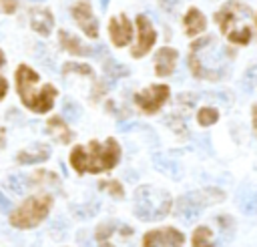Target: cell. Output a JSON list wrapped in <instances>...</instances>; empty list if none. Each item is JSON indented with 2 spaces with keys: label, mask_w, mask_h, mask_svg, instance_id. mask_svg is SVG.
<instances>
[{
  "label": "cell",
  "mask_w": 257,
  "mask_h": 247,
  "mask_svg": "<svg viewBox=\"0 0 257 247\" xmlns=\"http://www.w3.org/2000/svg\"><path fill=\"white\" fill-rule=\"evenodd\" d=\"M120 159V147L114 139L104 143L90 141L88 145L74 147L70 153V165L76 173H100L112 169Z\"/></svg>",
  "instance_id": "6da1fadb"
},
{
  "label": "cell",
  "mask_w": 257,
  "mask_h": 247,
  "mask_svg": "<svg viewBox=\"0 0 257 247\" xmlns=\"http://www.w3.org/2000/svg\"><path fill=\"white\" fill-rule=\"evenodd\" d=\"M16 86L22 102L34 112H46L52 108L56 98V88L52 84H40V76L26 64L16 70Z\"/></svg>",
  "instance_id": "7a4b0ae2"
},
{
  "label": "cell",
  "mask_w": 257,
  "mask_h": 247,
  "mask_svg": "<svg viewBox=\"0 0 257 247\" xmlns=\"http://www.w3.org/2000/svg\"><path fill=\"white\" fill-rule=\"evenodd\" d=\"M215 20L221 32L227 36V40L235 44H247L251 40V28H249L251 8L247 4L231 0L215 14Z\"/></svg>",
  "instance_id": "3957f363"
},
{
  "label": "cell",
  "mask_w": 257,
  "mask_h": 247,
  "mask_svg": "<svg viewBox=\"0 0 257 247\" xmlns=\"http://www.w3.org/2000/svg\"><path fill=\"white\" fill-rule=\"evenodd\" d=\"M135 215L143 221H159L171 211V195L163 189L143 185L135 191Z\"/></svg>",
  "instance_id": "277c9868"
},
{
  "label": "cell",
  "mask_w": 257,
  "mask_h": 247,
  "mask_svg": "<svg viewBox=\"0 0 257 247\" xmlns=\"http://www.w3.org/2000/svg\"><path fill=\"white\" fill-rule=\"evenodd\" d=\"M225 195L223 191L219 189H201V191H193V193H187L183 197L177 199V205H175V215L183 221V223H191L195 219L201 217V213L205 211L207 205L211 203H217L221 201Z\"/></svg>",
  "instance_id": "5b68a950"
},
{
  "label": "cell",
  "mask_w": 257,
  "mask_h": 247,
  "mask_svg": "<svg viewBox=\"0 0 257 247\" xmlns=\"http://www.w3.org/2000/svg\"><path fill=\"white\" fill-rule=\"evenodd\" d=\"M50 203L52 199L48 195H36L26 199L20 207H16L10 215V223L18 229H30L36 227L40 221L46 219L48 211H50Z\"/></svg>",
  "instance_id": "8992f818"
},
{
  "label": "cell",
  "mask_w": 257,
  "mask_h": 247,
  "mask_svg": "<svg viewBox=\"0 0 257 247\" xmlns=\"http://www.w3.org/2000/svg\"><path fill=\"white\" fill-rule=\"evenodd\" d=\"M169 98V86L167 84H153L149 88H145L143 92L135 94V102L141 106V110H145L147 114L157 112Z\"/></svg>",
  "instance_id": "52a82bcc"
},
{
  "label": "cell",
  "mask_w": 257,
  "mask_h": 247,
  "mask_svg": "<svg viewBox=\"0 0 257 247\" xmlns=\"http://www.w3.org/2000/svg\"><path fill=\"white\" fill-rule=\"evenodd\" d=\"M183 243H185L183 233L173 227L149 231L143 239V247H183Z\"/></svg>",
  "instance_id": "ba28073f"
},
{
  "label": "cell",
  "mask_w": 257,
  "mask_h": 247,
  "mask_svg": "<svg viewBox=\"0 0 257 247\" xmlns=\"http://www.w3.org/2000/svg\"><path fill=\"white\" fill-rule=\"evenodd\" d=\"M137 28H139V38H137V44L133 46L131 52H133L135 58H141V56H145L153 48V44L157 40V32H155L151 20L145 14L137 16Z\"/></svg>",
  "instance_id": "9c48e42d"
},
{
  "label": "cell",
  "mask_w": 257,
  "mask_h": 247,
  "mask_svg": "<svg viewBox=\"0 0 257 247\" xmlns=\"http://www.w3.org/2000/svg\"><path fill=\"white\" fill-rule=\"evenodd\" d=\"M70 12H72V18L76 20V24L82 28V32L88 38H96L98 36V20L94 18L92 8H90V4L86 0H78L70 8Z\"/></svg>",
  "instance_id": "30bf717a"
},
{
  "label": "cell",
  "mask_w": 257,
  "mask_h": 247,
  "mask_svg": "<svg viewBox=\"0 0 257 247\" xmlns=\"http://www.w3.org/2000/svg\"><path fill=\"white\" fill-rule=\"evenodd\" d=\"M108 34H110V40L114 46H126L133 38V26H131V20L120 14L116 18H110L108 22Z\"/></svg>",
  "instance_id": "8fae6325"
},
{
  "label": "cell",
  "mask_w": 257,
  "mask_h": 247,
  "mask_svg": "<svg viewBox=\"0 0 257 247\" xmlns=\"http://www.w3.org/2000/svg\"><path fill=\"white\" fill-rule=\"evenodd\" d=\"M177 58H179V52H177L175 48H169V46L161 48V50L157 52V56H155V72H157L159 76H169V74H173V70H175V66H177Z\"/></svg>",
  "instance_id": "7c38bea8"
},
{
  "label": "cell",
  "mask_w": 257,
  "mask_h": 247,
  "mask_svg": "<svg viewBox=\"0 0 257 247\" xmlns=\"http://www.w3.org/2000/svg\"><path fill=\"white\" fill-rule=\"evenodd\" d=\"M58 40H60V46H62L66 52H70V54H76V56L96 54V50H94V48L84 46V44H82L74 34H70V32H66V30H60V32H58Z\"/></svg>",
  "instance_id": "4fadbf2b"
},
{
  "label": "cell",
  "mask_w": 257,
  "mask_h": 247,
  "mask_svg": "<svg viewBox=\"0 0 257 247\" xmlns=\"http://www.w3.org/2000/svg\"><path fill=\"white\" fill-rule=\"evenodd\" d=\"M30 24L32 28L40 34V36H48L52 32V26H54V18H52V12L50 10H44V8H36L30 12Z\"/></svg>",
  "instance_id": "5bb4252c"
},
{
  "label": "cell",
  "mask_w": 257,
  "mask_h": 247,
  "mask_svg": "<svg viewBox=\"0 0 257 247\" xmlns=\"http://www.w3.org/2000/svg\"><path fill=\"white\" fill-rule=\"evenodd\" d=\"M50 157V147L48 145H42V143H36L32 145L30 149H24L18 153V163L22 165H34V163H42Z\"/></svg>",
  "instance_id": "9a60e30c"
},
{
  "label": "cell",
  "mask_w": 257,
  "mask_h": 247,
  "mask_svg": "<svg viewBox=\"0 0 257 247\" xmlns=\"http://www.w3.org/2000/svg\"><path fill=\"white\" fill-rule=\"evenodd\" d=\"M185 32L189 34V36H195V34H199V32H203L205 30V26H207V20H205V16L201 14V10H197V8H191V10H187V14H185Z\"/></svg>",
  "instance_id": "2e32d148"
},
{
  "label": "cell",
  "mask_w": 257,
  "mask_h": 247,
  "mask_svg": "<svg viewBox=\"0 0 257 247\" xmlns=\"http://www.w3.org/2000/svg\"><path fill=\"white\" fill-rule=\"evenodd\" d=\"M48 127V133L58 141V143H68L70 139H72V133H70V129L64 125V120L62 118H58V116H52L48 122H46Z\"/></svg>",
  "instance_id": "e0dca14e"
},
{
  "label": "cell",
  "mask_w": 257,
  "mask_h": 247,
  "mask_svg": "<svg viewBox=\"0 0 257 247\" xmlns=\"http://www.w3.org/2000/svg\"><path fill=\"white\" fill-rule=\"evenodd\" d=\"M213 231L209 227H197L193 231V247H215Z\"/></svg>",
  "instance_id": "ac0fdd59"
},
{
  "label": "cell",
  "mask_w": 257,
  "mask_h": 247,
  "mask_svg": "<svg viewBox=\"0 0 257 247\" xmlns=\"http://www.w3.org/2000/svg\"><path fill=\"white\" fill-rule=\"evenodd\" d=\"M118 225L116 223H112V221H106V223H100L98 227H96V243L100 245V247H112L110 243H108V237H112V231L116 229Z\"/></svg>",
  "instance_id": "d6986e66"
},
{
  "label": "cell",
  "mask_w": 257,
  "mask_h": 247,
  "mask_svg": "<svg viewBox=\"0 0 257 247\" xmlns=\"http://www.w3.org/2000/svg\"><path fill=\"white\" fill-rule=\"evenodd\" d=\"M104 74L110 78V80H116V78H122L128 74V68L116 60H106L104 62Z\"/></svg>",
  "instance_id": "ffe728a7"
},
{
  "label": "cell",
  "mask_w": 257,
  "mask_h": 247,
  "mask_svg": "<svg viewBox=\"0 0 257 247\" xmlns=\"http://www.w3.org/2000/svg\"><path fill=\"white\" fill-rule=\"evenodd\" d=\"M32 181H30V177H26V175H20V173H16V175H10L8 177V187L12 189V193H16V195H22L26 189H28V185H30Z\"/></svg>",
  "instance_id": "44dd1931"
},
{
  "label": "cell",
  "mask_w": 257,
  "mask_h": 247,
  "mask_svg": "<svg viewBox=\"0 0 257 247\" xmlns=\"http://www.w3.org/2000/svg\"><path fill=\"white\" fill-rule=\"evenodd\" d=\"M217 118H219V110H217L215 106H203V108L197 112V120H199V125H203V127L215 125Z\"/></svg>",
  "instance_id": "7402d4cb"
},
{
  "label": "cell",
  "mask_w": 257,
  "mask_h": 247,
  "mask_svg": "<svg viewBox=\"0 0 257 247\" xmlns=\"http://www.w3.org/2000/svg\"><path fill=\"white\" fill-rule=\"evenodd\" d=\"M255 86H257V64L249 66V68L245 70L243 78H241V88H243L247 94H249V92H253V90H255Z\"/></svg>",
  "instance_id": "603a6c76"
},
{
  "label": "cell",
  "mask_w": 257,
  "mask_h": 247,
  "mask_svg": "<svg viewBox=\"0 0 257 247\" xmlns=\"http://www.w3.org/2000/svg\"><path fill=\"white\" fill-rule=\"evenodd\" d=\"M241 205V211L247 213V215H257V191H251V193H245L239 201Z\"/></svg>",
  "instance_id": "cb8c5ba5"
},
{
  "label": "cell",
  "mask_w": 257,
  "mask_h": 247,
  "mask_svg": "<svg viewBox=\"0 0 257 247\" xmlns=\"http://www.w3.org/2000/svg\"><path fill=\"white\" fill-rule=\"evenodd\" d=\"M153 163H155V167H157V169H163V171H165V173H169L171 177H177V175H179V167H177V163L169 161L167 157L157 155V157L153 159Z\"/></svg>",
  "instance_id": "d4e9b609"
},
{
  "label": "cell",
  "mask_w": 257,
  "mask_h": 247,
  "mask_svg": "<svg viewBox=\"0 0 257 247\" xmlns=\"http://www.w3.org/2000/svg\"><path fill=\"white\" fill-rule=\"evenodd\" d=\"M62 114H64L68 120H78V116H80V106H78L74 100L66 98V100L62 102Z\"/></svg>",
  "instance_id": "484cf974"
},
{
  "label": "cell",
  "mask_w": 257,
  "mask_h": 247,
  "mask_svg": "<svg viewBox=\"0 0 257 247\" xmlns=\"http://www.w3.org/2000/svg\"><path fill=\"white\" fill-rule=\"evenodd\" d=\"M64 74H70V72H78V74H86L90 76L92 74V68L88 64H76V62H66L64 68H62Z\"/></svg>",
  "instance_id": "4316f807"
},
{
  "label": "cell",
  "mask_w": 257,
  "mask_h": 247,
  "mask_svg": "<svg viewBox=\"0 0 257 247\" xmlns=\"http://www.w3.org/2000/svg\"><path fill=\"white\" fill-rule=\"evenodd\" d=\"M100 189H104L106 193H110V195L116 197V199H120V197L124 195V191H122V187H120L118 181H102V183H100Z\"/></svg>",
  "instance_id": "83f0119b"
},
{
  "label": "cell",
  "mask_w": 257,
  "mask_h": 247,
  "mask_svg": "<svg viewBox=\"0 0 257 247\" xmlns=\"http://www.w3.org/2000/svg\"><path fill=\"white\" fill-rule=\"evenodd\" d=\"M165 122L169 125V129H173V131H175V133H179V135H185V133H187V127H185L183 118H179V116H175V114L167 116V118H165Z\"/></svg>",
  "instance_id": "f1b7e54d"
},
{
  "label": "cell",
  "mask_w": 257,
  "mask_h": 247,
  "mask_svg": "<svg viewBox=\"0 0 257 247\" xmlns=\"http://www.w3.org/2000/svg\"><path fill=\"white\" fill-rule=\"evenodd\" d=\"M74 215L78 217H92L96 211H98V203H88V205H80V207H74L72 209Z\"/></svg>",
  "instance_id": "f546056e"
},
{
  "label": "cell",
  "mask_w": 257,
  "mask_h": 247,
  "mask_svg": "<svg viewBox=\"0 0 257 247\" xmlns=\"http://www.w3.org/2000/svg\"><path fill=\"white\" fill-rule=\"evenodd\" d=\"M159 4H161L163 10H167V12H175V10L179 8L181 0H159Z\"/></svg>",
  "instance_id": "4dcf8cb0"
},
{
  "label": "cell",
  "mask_w": 257,
  "mask_h": 247,
  "mask_svg": "<svg viewBox=\"0 0 257 247\" xmlns=\"http://www.w3.org/2000/svg\"><path fill=\"white\" fill-rule=\"evenodd\" d=\"M0 8L6 14H12L16 10V0H0Z\"/></svg>",
  "instance_id": "1f68e13d"
},
{
  "label": "cell",
  "mask_w": 257,
  "mask_h": 247,
  "mask_svg": "<svg viewBox=\"0 0 257 247\" xmlns=\"http://www.w3.org/2000/svg\"><path fill=\"white\" fill-rule=\"evenodd\" d=\"M0 211H2V213H8V211H10V201H8L2 193H0Z\"/></svg>",
  "instance_id": "d6a6232c"
},
{
  "label": "cell",
  "mask_w": 257,
  "mask_h": 247,
  "mask_svg": "<svg viewBox=\"0 0 257 247\" xmlns=\"http://www.w3.org/2000/svg\"><path fill=\"white\" fill-rule=\"evenodd\" d=\"M6 90H8V82H6V78H4V76H0V100L4 98Z\"/></svg>",
  "instance_id": "836d02e7"
},
{
  "label": "cell",
  "mask_w": 257,
  "mask_h": 247,
  "mask_svg": "<svg viewBox=\"0 0 257 247\" xmlns=\"http://www.w3.org/2000/svg\"><path fill=\"white\" fill-rule=\"evenodd\" d=\"M253 125H255V129H257V104L253 106Z\"/></svg>",
  "instance_id": "e575fe53"
},
{
  "label": "cell",
  "mask_w": 257,
  "mask_h": 247,
  "mask_svg": "<svg viewBox=\"0 0 257 247\" xmlns=\"http://www.w3.org/2000/svg\"><path fill=\"white\" fill-rule=\"evenodd\" d=\"M4 147V129L0 127V149Z\"/></svg>",
  "instance_id": "d590c367"
},
{
  "label": "cell",
  "mask_w": 257,
  "mask_h": 247,
  "mask_svg": "<svg viewBox=\"0 0 257 247\" xmlns=\"http://www.w3.org/2000/svg\"><path fill=\"white\" fill-rule=\"evenodd\" d=\"M100 6H102V8H106V6H108V0H100Z\"/></svg>",
  "instance_id": "8d00e7d4"
},
{
  "label": "cell",
  "mask_w": 257,
  "mask_h": 247,
  "mask_svg": "<svg viewBox=\"0 0 257 247\" xmlns=\"http://www.w3.org/2000/svg\"><path fill=\"white\" fill-rule=\"evenodd\" d=\"M0 66H4V54H2V50H0Z\"/></svg>",
  "instance_id": "74e56055"
},
{
  "label": "cell",
  "mask_w": 257,
  "mask_h": 247,
  "mask_svg": "<svg viewBox=\"0 0 257 247\" xmlns=\"http://www.w3.org/2000/svg\"><path fill=\"white\" fill-rule=\"evenodd\" d=\"M34 2H40V0H34Z\"/></svg>",
  "instance_id": "f35d334b"
},
{
  "label": "cell",
  "mask_w": 257,
  "mask_h": 247,
  "mask_svg": "<svg viewBox=\"0 0 257 247\" xmlns=\"http://www.w3.org/2000/svg\"><path fill=\"white\" fill-rule=\"evenodd\" d=\"M255 22H257V18H255Z\"/></svg>",
  "instance_id": "ab89813d"
}]
</instances>
